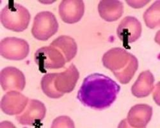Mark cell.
Masks as SVG:
<instances>
[{
  "mask_svg": "<svg viewBox=\"0 0 160 128\" xmlns=\"http://www.w3.org/2000/svg\"><path fill=\"white\" fill-rule=\"evenodd\" d=\"M120 90L121 86L109 77L95 73L85 78L77 98L87 107L102 110L113 103Z\"/></svg>",
  "mask_w": 160,
  "mask_h": 128,
  "instance_id": "obj_1",
  "label": "cell"
},
{
  "mask_svg": "<svg viewBox=\"0 0 160 128\" xmlns=\"http://www.w3.org/2000/svg\"><path fill=\"white\" fill-rule=\"evenodd\" d=\"M103 66L110 70L122 84H128L138 68V61L131 53L121 47H115L102 57Z\"/></svg>",
  "mask_w": 160,
  "mask_h": 128,
  "instance_id": "obj_2",
  "label": "cell"
},
{
  "mask_svg": "<svg viewBox=\"0 0 160 128\" xmlns=\"http://www.w3.org/2000/svg\"><path fill=\"white\" fill-rule=\"evenodd\" d=\"M30 18L29 11L14 2H10L0 13V20L3 27L16 32H21L27 28Z\"/></svg>",
  "mask_w": 160,
  "mask_h": 128,
  "instance_id": "obj_3",
  "label": "cell"
},
{
  "mask_svg": "<svg viewBox=\"0 0 160 128\" xmlns=\"http://www.w3.org/2000/svg\"><path fill=\"white\" fill-rule=\"evenodd\" d=\"M56 73H49L44 75L41 80V85L43 92L49 98L58 99L63 96L58 92L55 87L54 80Z\"/></svg>",
  "mask_w": 160,
  "mask_h": 128,
  "instance_id": "obj_18",
  "label": "cell"
},
{
  "mask_svg": "<svg viewBox=\"0 0 160 128\" xmlns=\"http://www.w3.org/2000/svg\"><path fill=\"white\" fill-rule=\"evenodd\" d=\"M29 99L18 91H10L5 94L1 101V109L8 115H18L25 109Z\"/></svg>",
  "mask_w": 160,
  "mask_h": 128,
  "instance_id": "obj_11",
  "label": "cell"
},
{
  "mask_svg": "<svg viewBox=\"0 0 160 128\" xmlns=\"http://www.w3.org/2000/svg\"><path fill=\"white\" fill-rule=\"evenodd\" d=\"M79 78V73L77 68L74 64H71L64 71L56 73L55 87L58 92L63 94L70 93L74 89Z\"/></svg>",
  "mask_w": 160,
  "mask_h": 128,
  "instance_id": "obj_12",
  "label": "cell"
},
{
  "mask_svg": "<svg viewBox=\"0 0 160 128\" xmlns=\"http://www.w3.org/2000/svg\"><path fill=\"white\" fill-rule=\"evenodd\" d=\"M143 19L147 27L151 29L158 27L160 24L159 1L155 2L143 14Z\"/></svg>",
  "mask_w": 160,
  "mask_h": 128,
  "instance_id": "obj_17",
  "label": "cell"
},
{
  "mask_svg": "<svg viewBox=\"0 0 160 128\" xmlns=\"http://www.w3.org/2000/svg\"><path fill=\"white\" fill-rule=\"evenodd\" d=\"M51 127H74V124L69 117L62 116L54 120Z\"/></svg>",
  "mask_w": 160,
  "mask_h": 128,
  "instance_id": "obj_19",
  "label": "cell"
},
{
  "mask_svg": "<svg viewBox=\"0 0 160 128\" xmlns=\"http://www.w3.org/2000/svg\"><path fill=\"white\" fill-rule=\"evenodd\" d=\"M30 46L27 41L16 37H6L0 42V55L10 60H22L28 57Z\"/></svg>",
  "mask_w": 160,
  "mask_h": 128,
  "instance_id": "obj_6",
  "label": "cell"
},
{
  "mask_svg": "<svg viewBox=\"0 0 160 128\" xmlns=\"http://www.w3.org/2000/svg\"><path fill=\"white\" fill-rule=\"evenodd\" d=\"M58 11L63 22L68 24H74L83 17L85 4L82 0H63L59 5Z\"/></svg>",
  "mask_w": 160,
  "mask_h": 128,
  "instance_id": "obj_10",
  "label": "cell"
},
{
  "mask_svg": "<svg viewBox=\"0 0 160 128\" xmlns=\"http://www.w3.org/2000/svg\"><path fill=\"white\" fill-rule=\"evenodd\" d=\"M142 24L135 17L127 16L120 22L117 34L124 44L136 42L142 34Z\"/></svg>",
  "mask_w": 160,
  "mask_h": 128,
  "instance_id": "obj_9",
  "label": "cell"
},
{
  "mask_svg": "<svg viewBox=\"0 0 160 128\" xmlns=\"http://www.w3.org/2000/svg\"><path fill=\"white\" fill-rule=\"evenodd\" d=\"M46 114L44 103L38 100L30 99L23 111L17 115L16 120L24 126H35L44 119Z\"/></svg>",
  "mask_w": 160,
  "mask_h": 128,
  "instance_id": "obj_7",
  "label": "cell"
},
{
  "mask_svg": "<svg viewBox=\"0 0 160 128\" xmlns=\"http://www.w3.org/2000/svg\"><path fill=\"white\" fill-rule=\"evenodd\" d=\"M0 83L5 92L22 91L26 85V78L18 68L7 67L0 72Z\"/></svg>",
  "mask_w": 160,
  "mask_h": 128,
  "instance_id": "obj_8",
  "label": "cell"
},
{
  "mask_svg": "<svg viewBox=\"0 0 160 128\" xmlns=\"http://www.w3.org/2000/svg\"><path fill=\"white\" fill-rule=\"evenodd\" d=\"M152 115V108L148 105L140 104L132 106L128 112L126 120L130 127H145L150 122Z\"/></svg>",
  "mask_w": 160,
  "mask_h": 128,
  "instance_id": "obj_13",
  "label": "cell"
},
{
  "mask_svg": "<svg viewBox=\"0 0 160 128\" xmlns=\"http://www.w3.org/2000/svg\"><path fill=\"white\" fill-rule=\"evenodd\" d=\"M35 62L42 72H46L47 69L62 68L66 63L61 51L51 45L39 48L35 53Z\"/></svg>",
  "mask_w": 160,
  "mask_h": 128,
  "instance_id": "obj_5",
  "label": "cell"
},
{
  "mask_svg": "<svg viewBox=\"0 0 160 128\" xmlns=\"http://www.w3.org/2000/svg\"><path fill=\"white\" fill-rule=\"evenodd\" d=\"M154 78L152 72L149 71H145L140 74L135 83L131 87L132 95L138 97L142 98L148 96L154 88Z\"/></svg>",
  "mask_w": 160,
  "mask_h": 128,
  "instance_id": "obj_15",
  "label": "cell"
},
{
  "mask_svg": "<svg viewBox=\"0 0 160 128\" xmlns=\"http://www.w3.org/2000/svg\"><path fill=\"white\" fill-rule=\"evenodd\" d=\"M58 30V23L52 12L44 11L37 14L33 20L32 33L39 41H47Z\"/></svg>",
  "mask_w": 160,
  "mask_h": 128,
  "instance_id": "obj_4",
  "label": "cell"
},
{
  "mask_svg": "<svg viewBox=\"0 0 160 128\" xmlns=\"http://www.w3.org/2000/svg\"><path fill=\"white\" fill-rule=\"evenodd\" d=\"M50 45L57 47L61 51L65 58L66 62L71 61L77 54V44L74 38L69 36H60L53 41Z\"/></svg>",
  "mask_w": 160,
  "mask_h": 128,
  "instance_id": "obj_16",
  "label": "cell"
},
{
  "mask_svg": "<svg viewBox=\"0 0 160 128\" xmlns=\"http://www.w3.org/2000/svg\"><path fill=\"white\" fill-rule=\"evenodd\" d=\"M99 15L104 20L113 22L121 18L124 12L123 3L118 0H102L98 5Z\"/></svg>",
  "mask_w": 160,
  "mask_h": 128,
  "instance_id": "obj_14",
  "label": "cell"
}]
</instances>
